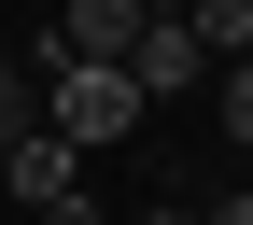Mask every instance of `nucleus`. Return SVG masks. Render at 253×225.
<instances>
[{
    "instance_id": "6",
    "label": "nucleus",
    "mask_w": 253,
    "mask_h": 225,
    "mask_svg": "<svg viewBox=\"0 0 253 225\" xmlns=\"http://www.w3.org/2000/svg\"><path fill=\"white\" fill-rule=\"evenodd\" d=\"M225 141H253V56H225Z\"/></svg>"
},
{
    "instance_id": "2",
    "label": "nucleus",
    "mask_w": 253,
    "mask_h": 225,
    "mask_svg": "<svg viewBox=\"0 0 253 225\" xmlns=\"http://www.w3.org/2000/svg\"><path fill=\"white\" fill-rule=\"evenodd\" d=\"M197 71H211V56H197V28H183V14H141V43H126V85H141V113H155V99H183Z\"/></svg>"
},
{
    "instance_id": "7",
    "label": "nucleus",
    "mask_w": 253,
    "mask_h": 225,
    "mask_svg": "<svg viewBox=\"0 0 253 225\" xmlns=\"http://www.w3.org/2000/svg\"><path fill=\"white\" fill-rule=\"evenodd\" d=\"M141 225H197V211H141Z\"/></svg>"
},
{
    "instance_id": "1",
    "label": "nucleus",
    "mask_w": 253,
    "mask_h": 225,
    "mask_svg": "<svg viewBox=\"0 0 253 225\" xmlns=\"http://www.w3.org/2000/svg\"><path fill=\"white\" fill-rule=\"evenodd\" d=\"M56 197H84V155H71V141H56V127H28V141H14V155H0V211H14V225H28V211H56Z\"/></svg>"
},
{
    "instance_id": "4",
    "label": "nucleus",
    "mask_w": 253,
    "mask_h": 225,
    "mask_svg": "<svg viewBox=\"0 0 253 225\" xmlns=\"http://www.w3.org/2000/svg\"><path fill=\"white\" fill-rule=\"evenodd\" d=\"M183 28H197V56H253V0H197Z\"/></svg>"
},
{
    "instance_id": "3",
    "label": "nucleus",
    "mask_w": 253,
    "mask_h": 225,
    "mask_svg": "<svg viewBox=\"0 0 253 225\" xmlns=\"http://www.w3.org/2000/svg\"><path fill=\"white\" fill-rule=\"evenodd\" d=\"M126 43H141V0H71L56 14V56H84V71H126Z\"/></svg>"
},
{
    "instance_id": "5",
    "label": "nucleus",
    "mask_w": 253,
    "mask_h": 225,
    "mask_svg": "<svg viewBox=\"0 0 253 225\" xmlns=\"http://www.w3.org/2000/svg\"><path fill=\"white\" fill-rule=\"evenodd\" d=\"M14 127H42V85H28L14 56H0V141H14Z\"/></svg>"
}]
</instances>
